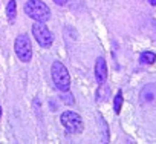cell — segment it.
<instances>
[{"label":"cell","instance_id":"cell-10","mask_svg":"<svg viewBox=\"0 0 156 144\" xmlns=\"http://www.w3.org/2000/svg\"><path fill=\"white\" fill-rule=\"evenodd\" d=\"M61 98H63L67 104H73V97H70V94H67V91L61 95Z\"/></svg>","mask_w":156,"mask_h":144},{"label":"cell","instance_id":"cell-8","mask_svg":"<svg viewBox=\"0 0 156 144\" xmlns=\"http://www.w3.org/2000/svg\"><path fill=\"white\" fill-rule=\"evenodd\" d=\"M139 61H141L142 64H153V63L156 61V54L151 52V51H145V52L141 54Z\"/></svg>","mask_w":156,"mask_h":144},{"label":"cell","instance_id":"cell-3","mask_svg":"<svg viewBox=\"0 0 156 144\" xmlns=\"http://www.w3.org/2000/svg\"><path fill=\"white\" fill-rule=\"evenodd\" d=\"M61 120V124L66 127L67 132L70 133H81L84 130V123H83V118L78 115L76 112H72V110H66L61 113L60 117Z\"/></svg>","mask_w":156,"mask_h":144},{"label":"cell","instance_id":"cell-5","mask_svg":"<svg viewBox=\"0 0 156 144\" xmlns=\"http://www.w3.org/2000/svg\"><path fill=\"white\" fill-rule=\"evenodd\" d=\"M14 49H16L17 57L23 63H29L31 61V58H32V45H31V40H29V37L26 34H20L16 38Z\"/></svg>","mask_w":156,"mask_h":144},{"label":"cell","instance_id":"cell-11","mask_svg":"<svg viewBox=\"0 0 156 144\" xmlns=\"http://www.w3.org/2000/svg\"><path fill=\"white\" fill-rule=\"evenodd\" d=\"M54 2H55L57 5H66V3H67V0H54Z\"/></svg>","mask_w":156,"mask_h":144},{"label":"cell","instance_id":"cell-13","mask_svg":"<svg viewBox=\"0 0 156 144\" xmlns=\"http://www.w3.org/2000/svg\"><path fill=\"white\" fill-rule=\"evenodd\" d=\"M0 117H2V107H0Z\"/></svg>","mask_w":156,"mask_h":144},{"label":"cell","instance_id":"cell-1","mask_svg":"<svg viewBox=\"0 0 156 144\" xmlns=\"http://www.w3.org/2000/svg\"><path fill=\"white\" fill-rule=\"evenodd\" d=\"M25 13L35 22L44 23L51 19V9L41 0H28L25 5Z\"/></svg>","mask_w":156,"mask_h":144},{"label":"cell","instance_id":"cell-7","mask_svg":"<svg viewBox=\"0 0 156 144\" xmlns=\"http://www.w3.org/2000/svg\"><path fill=\"white\" fill-rule=\"evenodd\" d=\"M6 16H8L9 22L14 23V20L17 17V3H16V0H9V3L6 6Z\"/></svg>","mask_w":156,"mask_h":144},{"label":"cell","instance_id":"cell-4","mask_svg":"<svg viewBox=\"0 0 156 144\" xmlns=\"http://www.w3.org/2000/svg\"><path fill=\"white\" fill-rule=\"evenodd\" d=\"M32 34H34L37 43H38L41 48L48 49V48L52 46V43H54V35H52V32L49 31V28H48L43 22H34V25H32Z\"/></svg>","mask_w":156,"mask_h":144},{"label":"cell","instance_id":"cell-9","mask_svg":"<svg viewBox=\"0 0 156 144\" xmlns=\"http://www.w3.org/2000/svg\"><path fill=\"white\" fill-rule=\"evenodd\" d=\"M121 106H122V92L119 91L115 95V100H113V110H115V113L121 112Z\"/></svg>","mask_w":156,"mask_h":144},{"label":"cell","instance_id":"cell-12","mask_svg":"<svg viewBox=\"0 0 156 144\" xmlns=\"http://www.w3.org/2000/svg\"><path fill=\"white\" fill-rule=\"evenodd\" d=\"M148 3H150V5H153V6H154V5H156V0H148Z\"/></svg>","mask_w":156,"mask_h":144},{"label":"cell","instance_id":"cell-6","mask_svg":"<svg viewBox=\"0 0 156 144\" xmlns=\"http://www.w3.org/2000/svg\"><path fill=\"white\" fill-rule=\"evenodd\" d=\"M95 78H97L98 85H104L106 80H107V64H106V60L103 57L97 58V63H95Z\"/></svg>","mask_w":156,"mask_h":144},{"label":"cell","instance_id":"cell-2","mask_svg":"<svg viewBox=\"0 0 156 144\" xmlns=\"http://www.w3.org/2000/svg\"><path fill=\"white\" fill-rule=\"evenodd\" d=\"M51 75L52 80L57 86V89H60L61 92H66L70 89V75L69 70L66 69V66L61 61H54L51 66Z\"/></svg>","mask_w":156,"mask_h":144}]
</instances>
